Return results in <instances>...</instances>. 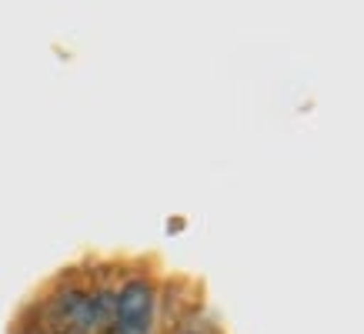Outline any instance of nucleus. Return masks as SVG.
Returning <instances> with one entry per match:
<instances>
[{"label":"nucleus","instance_id":"nucleus-3","mask_svg":"<svg viewBox=\"0 0 364 334\" xmlns=\"http://www.w3.org/2000/svg\"><path fill=\"white\" fill-rule=\"evenodd\" d=\"M31 334H44V331H31Z\"/></svg>","mask_w":364,"mask_h":334},{"label":"nucleus","instance_id":"nucleus-1","mask_svg":"<svg viewBox=\"0 0 364 334\" xmlns=\"http://www.w3.org/2000/svg\"><path fill=\"white\" fill-rule=\"evenodd\" d=\"M47 328L50 334H90L100 331L97 324V298L84 291H60L47 304Z\"/></svg>","mask_w":364,"mask_h":334},{"label":"nucleus","instance_id":"nucleus-2","mask_svg":"<svg viewBox=\"0 0 364 334\" xmlns=\"http://www.w3.org/2000/svg\"><path fill=\"white\" fill-rule=\"evenodd\" d=\"M154 324V291L144 281L124 284L114 294V331L117 334H147Z\"/></svg>","mask_w":364,"mask_h":334}]
</instances>
